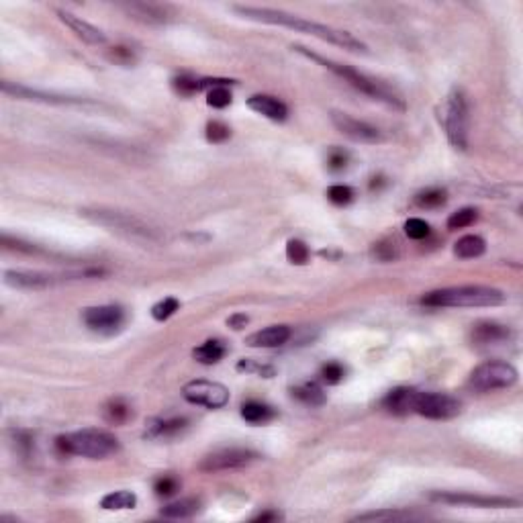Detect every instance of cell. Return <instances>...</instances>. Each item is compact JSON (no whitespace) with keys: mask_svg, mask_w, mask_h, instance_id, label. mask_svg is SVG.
Returning a JSON list of instances; mask_svg holds the SVG:
<instances>
[{"mask_svg":"<svg viewBox=\"0 0 523 523\" xmlns=\"http://www.w3.org/2000/svg\"><path fill=\"white\" fill-rule=\"evenodd\" d=\"M233 10L237 15H241L243 19L266 23V25L289 27V29H295L299 33H307L311 37L334 43V45H339V47L350 49V51H368L366 43H362L360 39L354 37L352 33H348L343 29L329 27V25L309 21V19H302L299 15H293V12H286V10H276V8H266V6H246V4L243 6H233Z\"/></svg>","mask_w":523,"mask_h":523,"instance_id":"cell-1","label":"cell"},{"mask_svg":"<svg viewBox=\"0 0 523 523\" xmlns=\"http://www.w3.org/2000/svg\"><path fill=\"white\" fill-rule=\"evenodd\" d=\"M293 49H295L297 53H300V55H305V58H309V60L321 64L323 68H327L329 72H334V74L339 76V78H343L350 86H354V88L360 90L362 94L370 96L374 101H380V103H384V105H388V107H393V109H397V111H405L403 98H401L399 94H395L386 84H382V82L374 80L370 76L358 72V70L352 68V66H345V64H337V62H332V60H325V58H321V55L309 51V49L302 47V45H293Z\"/></svg>","mask_w":523,"mask_h":523,"instance_id":"cell-2","label":"cell"},{"mask_svg":"<svg viewBox=\"0 0 523 523\" xmlns=\"http://www.w3.org/2000/svg\"><path fill=\"white\" fill-rule=\"evenodd\" d=\"M421 302L427 307H497L505 302V295L499 289L490 286H449L431 291L425 297H421Z\"/></svg>","mask_w":523,"mask_h":523,"instance_id":"cell-3","label":"cell"},{"mask_svg":"<svg viewBox=\"0 0 523 523\" xmlns=\"http://www.w3.org/2000/svg\"><path fill=\"white\" fill-rule=\"evenodd\" d=\"M55 446L64 454L82 456L90 460H105L119 452L117 438L105 429H82V431L60 436Z\"/></svg>","mask_w":523,"mask_h":523,"instance_id":"cell-4","label":"cell"},{"mask_svg":"<svg viewBox=\"0 0 523 523\" xmlns=\"http://www.w3.org/2000/svg\"><path fill=\"white\" fill-rule=\"evenodd\" d=\"M440 121L448 135V142L456 150H466L468 146V103L460 88H454L440 109Z\"/></svg>","mask_w":523,"mask_h":523,"instance_id":"cell-5","label":"cell"},{"mask_svg":"<svg viewBox=\"0 0 523 523\" xmlns=\"http://www.w3.org/2000/svg\"><path fill=\"white\" fill-rule=\"evenodd\" d=\"M82 217L90 219L92 223L109 227L117 233H123L127 237H142V239H157V231L150 227L146 221H142L139 217L131 215V213H121V211H112V209H82L80 211Z\"/></svg>","mask_w":523,"mask_h":523,"instance_id":"cell-6","label":"cell"},{"mask_svg":"<svg viewBox=\"0 0 523 523\" xmlns=\"http://www.w3.org/2000/svg\"><path fill=\"white\" fill-rule=\"evenodd\" d=\"M517 382V370L507 362H485L470 374V386L479 393L507 388Z\"/></svg>","mask_w":523,"mask_h":523,"instance_id":"cell-7","label":"cell"},{"mask_svg":"<svg viewBox=\"0 0 523 523\" xmlns=\"http://www.w3.org/2000/svg\"><path fill=\"white\" fill-rule=\"evenodd\" d=\"M462 409L460 401L444 393H419L415 395L413 413L427 419H452Z\"/></svg>","mask_w":523,"mask_h":523,"instance_id":"cell-8","label":"cell"},{"mask_svg":"<svg viewBox=\"0 0 523 523\" xmlns=\"http://www.w3.org/2000/svg\"><path fill=\"white\" fill-rule=\"evenodd\" d=\"M182 395L188 403L203 405L207 409H221L229 403L227 386L211 380H192L182 388Z\"/></svg>","mask_w":523,"mask_h":523,"instance_id":"cell-9","label":"cell"},{"mask_svg":"<svg viewBox=\"0 0 523 523\" xmlns=\"http://www.w3.org/2000/svg\"><path fill=\"white\" fill-rule=\"evenodd\" d=\"M260 456L254 449L248 448H223L209 454L203 458V462L198 464V468L203 472H223V470H235V468H243L248 464H252L254 460H258Z\"/></svg>","mask_w":523,"mask_h":523,"instance_id":"cell-10","label":"cell"},{"mask_svg":"<svg viewBox=\"0 0 523 523\" xmlns=\"http://www.w3.org/2000/svg\"><path fill=\"white\" fill-rule=\"evenodd\" d=\"M434 501L448 503V505H464V507H479V509H505L517 507L515 499L507 497H485V495H470V492H434Z\"/></svg>","mask_w":523,"mask_h":523,"instance_id":"cell-11","label":"cell"},{"mask_svg":"<svg viewBox=\"0 0 523 523\" xmlns=\"http://www.w3.org/2000/svg\"><path fill=\"white\" fill-rule=\"evenodd\" d=\"M84 323L98 334L111 336L121 329L123 325V309L117 305H101V307H90L82 313Z\"/></svg>","mask_w":523,"mask_h":523,"instance_id":"cell-12","label":"cell"},{"mask_svg":"<svg viewBox=\"0 0 523 523\" xmlns=\"http://www.w3.org/2000/svg\"><path fill=\"white\" fill-rule=\"evenodd\" d=\"M2 92L21 101H35V103H47V105H90V101L86 98H74V96H64V94H55V92H43L35 90L23 84H12V82H2Z\"/></svg>","mask_w":523,"mask_h":523,"instance_id":"cell-13","label":"cell"},{"mask_svg":"<svg viewBox=\"0 0 523 523\" xmlns=\"http://www.w3.org/2000/svg\"><path fill=\"white\" fill-rule=\"evenodd\" d=\"M332 123L337 127V131H341L345 137L354 139V142H360V144H376L382 139L380 131L364 123V121H358L345 112H332Z\"/></svg>","mask_w":523,"mask_h":523,"instance_id":"cell-14","label":"cell"},{"mask_svg":"<svg viewBox=\"0 0 523 523\" xmlns=\"http://www.w3.org/2000/svg\"><path fill=\"white\" fill-rule=\"evenodd\" d=\"M4 282L15 289H45L55 282V276L45 274V272L8 270V272H4Z\"/></svg>","mask_w":523,"mask_h":523,"instance_id":"cell-15","label":"cell"},{"mask_svg":"<svg viewBox=\"0 0 523 523\" xmlns=\"http://www.w3.org/2000/svg\"><path fill=\"white\" fill-rule=\"evenodd\" d=\"M58 17H60V21L64 25H68L74 31L78 37L82 39V41H86V43H90V45H101V43L107 41L105 33L101 29H96L94 25L82 21L80 17H76L72 12H68V10H58Z\"/></svg>","mask_w":523,"mask_h":523,"instance_id":"cell-16","label":"cell"},{"mask_svg":"<svg viewBox=\"0 0 523 523\" xmlns=\"http://www.w3.org/2000/svg\"><path fill=\"white\" fill-rule=\"evenodd\" d=\"M248 107L258 114H264L270 121H284L289 117V109L282 101L270 94H254L248 98Z\"/></svg>","mask_w":523,"mask_h":523,"instance_id":"cell-17","label":"cell"},{"mask_svg":"<svg viewBox=\"0 0 523 523\" xmlns=\"http://www.w3.org/2000/svg\"><path fill=\"white\" fill-rule=\"evenodd\" d=\"M291 339V327L286 325H272L262 332H256L246 339L248 345L252 348H278L284 345Z\"/></svg>","mask_w":523,"mask_h":523,"instance_id":"cell-18","label":"cell"},{"mask_svg":"<svg viewBox=\"0 0 523 523\" xmlns=\"http://www.w3.org/2000/svg\"><path fill=\"white\" fill-rule=\"evenodd\" d=\"M415 388L407 386H399L393 388L384 399H382V407L393 415H409L413 413V403H415Z\"/></svg>","mask_w":523,"mask_h":523,"instance_id":"cell-19","label":"cell"},{"mask_svg":"<svg viewBox=\"0 0 523 523\" xmlns=\"http://www.w3.org/2000/svg\"><path fill=\"white\" fill-rule=\"evenodd\" d=\"M123 8L133 17L144 23H166L168 21V8L160 4H146V2H131L123 4Z\"/></svg>","mask_w":523,"mask_h":523,"instance_id":"cell-20","label":"cell"},{"mask_svg":"<svg viewBox=\"0 0 523 523\" xmlns=\"http://www.w3.org/2000/svg\"><path fill=\"white\" fill-rule=\"evenodd\" d=\"M486 250V243L483 237L479 235H464L456 241L454 246V254L462 260H470V258H479L483 256Z\"/></svg>","mask_w":523,"mask_h":523,"instance_id":"cell-21","label":"cell"},{"mask_svg":"<svg viewBox=\"0 0 523 523\" xmlns=\"http://www.w3.org/2000/svg\"><path fill=\"white\" fill-rule=\"evenodd\" d=\"M509 337V332L503 325L497 323H481L472 329V339L481 345H490V343H499L503 339Z\"/></svg>","mask_w":523,"mask_h":523,"instance_id":"cell-22","label":"cell"},{"mask_svg":"<svg viewBox=\"0 0 523 523\" xmlns=\"http://www.w3.org/2000/svg\"><path fill=\"white\" fill-rule=\"evenodd\" d=\"M423 515L403 511V509H384V511H370L356 517V522H407V520H419Z\"/></svg>","mask_w":523,"mask_h":523,"instance_id":"cell-23","label":"cell"},{"mask_svg":"<svg viewBox=\"0 0 523 523\" xmlns=\"http://www.w3.org/2000/svg\"><path fill=\"white\" fill-rule=\"evenodd\" d=\"M198 509H200V501L198 499H180V501H174V503L166 505L162 509V517L185 520V517H192Z\"/></svg>","mask_w":523,"mask_h":523,"instance_id":"cell-24","label":"cell"},{"mask_svg":"<svg viewBox=\"0 0 523 523\" xmlns=\"http://www.w3.org/2000/svg\"><path fill=\"white\" fill-rule=\"evenodd\" d=\"M194 360H198L200 364H217L225 356V345L217 339H209L203 345L192 350Z\"/></svg>","mask_w":523,"mask_h":523,"instance_id":"cell-25","label":"cell"},{"mask_svg":"<svg viewBox=\"0 0 523 523\" xmlns=\"http://www.w3.org/2000/svg\"><path fill=\"white\" fill-rule=\"evenodd\" d=\"M293 397L299 399L300 403H305V405H311V407H319V405L325 403V393L315 382H305V384L295 386L293 388Z\"/></svg>","mask_w":523,"mask_h":523,"instance_id":"cell-26","label":"cell"},{"mask_svg":"<svg viewBox=\"0 0 523 523\" xmlns=\"http://www.w3.org/2000/svg\"><path fill=\"white\" fill-rule=\"evenodd\" d=\"M137 505V497L131 490H114L111 495L103 497L101 507L107 511H123V509H133Z\"/></svg>","mask_w":523,"mask_h":523,"instance_id":"cell-27","label":"cell"},{"mask_svg":"<svg viewBox=\"0 0 523 523\" xmlns=\"http://www.w3.org/2000/svg\"><path fill=\"white\" fill-rule=\"evenodd\" d=\"M241 417L248 421V423H266L274 417V411L264 405V403H258V401H248L243 403L241 407Z\"/></svg>","mask_w":523,"mask_h":523,"instance_id":"cell-28","label":"cell"},{"mask_svg":"<svg viewBox=\"0 0 523 523\" xmlns=\"http://www.w3.org/2000/svg\"><path fill=\"white\" fill-rule=\"evenodd\" d=\"M446 200H448V194H446V190H442V188H427V190H423V192H419V194L415 196V203H417V207H421V209H438V207H442Z\"/></svg>","mask_w":523,"mask_h":523,"instance_id":"cell-29","label":"cell"},{"mask_svg":"<svg viewBox=\"0 0 523 523\" xmlns=\"http://www.w3.org/2000/svg\"><path fill=\"white\" fill-rule=\"evenodd\" d=\"M129 413H131L129 411V405L123 399H112V401H109L105 405V419L109 423H114V425L125 423L129 419Z\"/></svg>","mask_w":523,"mask_h":523,"instance_id":"cell-30","label":"cell"},{"mask_svg":"<svg viewBox=\"0 0 523 523\" xmlns=\"http://www.w3.org/2000/svg\"><path fill=\"white\" fill-rule=\"evenodd\" d=\"M372 258L378 262H395L399 258V246L395 239H380L372 246Z\"/></svg>","mask_w":523,"mask_h":523,"instance_id":"cell-31","label":"cell"},{"mask_svg":"<svg viewBox=\"0 0 523 523\" xmlns=\"http://www.w3.org/2000/svg\"><path fill=\"white\" fill-rule=\"evenodd\" d=\"M178 307H180V302L174 299V297H168V299L160 300V302H155L153 307H151V317L155 319V321H166V319H170L176 311H178Z\"/></svg>","mask_w":523,"mask_h":523,"instance_id":"cell-32","label":"cell"},{"mask_svg":"<svg viewBox=\"0 0 523 523\" xmlns=\"http://www.w3.org/2000/svg\"><path fill=\"white\" fill-rule=\"evenodd\" d=\"M182 425H185V421H182V419H174V421L155 419V421H151L150 427H148V436H150V438L166 436V434H172V431L182 429Z\"/></svg>","mask_w":523,"mask_h":523,"instance_id":"cell-33","label":"cell"},{"mask_svg":"<svg viewBox=\"0 0 523 523\" xmlns=\"http://www.w3.org/2000/svg\"><path fill=\"white\" fill-rule=\"evenodd\" d=\"M207 105L213 107V109H225L227 105H231V92L227 90V84L213 86L207 92Z\"/></svg>","mask_w":523,"mask_h":523,"instance_id":"cell-34","label":"cell"},{"mask_svg":"<svg viewBox=\"0 0 523 523\" xmlns=\"http://www.w3.org/2000/svg\"><path fill=\"white\" fill-rule=\"evenodd\" d=\"M286 258L297 266H302L309 262V248L300 239H291L286 243Z\"/></svg>","mask_w":523,"mask_h":523,"instance_id":"cell-35","label":"cell"},{"mask_svg":"<svg viewBox=\"0 0 523 523\" xmlns=\"http://www.w3.org/2000/svg\"><path fill=\"white\" fill-rule=\"evenodd\" d=\"M174 90L180 92L182 96H190L194 92H200L205 90L203 86V78L196 80V78H188V76H180V78H174Z\"/></svg>","mask_w":523,"mask_h":523,"instance_id":"cell-36","label":"cell"},{"mask_svg":"<svg viewBox=\"0 0 523 523\" xmlns=\"http://www.w3.org/2000/svg\"><path fill=\"white\" fill-rule=\"evenodd\" d=\"M477 221V211L466 207V209H460L456 213H452L448 219L449 229H462V227H468Z\"/></svg>","mask_w":523,"mask_h":523,"instance_id":"cell-37","label":"cell"},{"mask_svg":"<svg viewBox=\"0 0 523 523\" xmlns=\"http://www.w3.org/2000/svg\"><path fill=\"white\" fill-rule=\"evenodd\" d=\"M327 198H329L334 205L343 207V205L352 203V198H354V190H352L350 187H345V185H334V187L327 188Z\"/></svg>","mask_w":523,"mask_h":523,"instance_id":"cell-38","label":"cell"},{"mask_svg":"<svg viewBox=\"0 0 523 523\" xmlns=\"http://www.w3.org/2000/svg\"><path fill=\"white\" fill-rule=\"evenodd\" d=\"M229 135H231V129L221 121H211L207 125V139L211 144H223L225 139H229Z\"/></svg>","mask_w":523,"mask_h":523,"instance_id":"cell-39","label":"cell"},{"mask_svg":"<svg viewBox=\"0 0 523 523\" xmlns=\"http://www.w3.org/2000/svg\"><path fill=\"white\" fill-rule=\"evenodd\" d=\"M109 60L114 62V64H119V66H133L135 64V53L129 49V47H123V45H119V47H112L111 51H109Z\"/></svg>","mask_w":523,"mask_h":523,"instance_id":"cell-40","label":"cell"},{"mask_svg":"<svg viewBox=\"0 0 523 523\" xmlns=\"http://www.w3.org/2000/svg\"><path fill=\"white\" fill-rule=\"evenodd\" d=\"M343 376H345V370H343V366L337 364V362H329V364H325V366L321 368V378H323V382H327V384H339V382L343 380Z\"/></svg>","mask_w":523,"mask_h":523,"instance_id":"cell-41","label":"cell"},{"mask_svg":"<svg viewBox=\"0 0 523 523\" xmlns=\"http://www.w3.org/2000/svg\"><path fill=\"white\" fill-rule=\"evenodd\" d=\"M405 233H407L411 239H423V237L429 235V225L425 223L423 219L413 217V219H409V221L405 223Z\"/></svg>","mask_w":523,"mask_h":523,"instance_id":"cell-42","label":"cell"},{"mask_svg":"<svg viewBox=\"0 0 523 523\" xmlns=\"http://www.w3.org/2000/svg\"><path fill=\"white\" fill-rule=\"evenodd\" d=\"M327 166H329V170H334V172L343 170V168L348 166V151L339 150V148L329 150V153H327Z\"/></svg>","mask_w":523,"mask_h":523,"instance_id":"cell-43","label":"cell"},{"mask_svg":"<svg viewBox=\"0 0 523 523\" xmlns=\"http://www.w3.org/2000/svg\"><path fill=\"white\" fill-rule=\"evenodd\" d=\"M178 490V481L172 479V477H164L160 481H155V492L160 497H170Z\"/></svg>","mask_w":523,"mask_h":523,"instance_id":"cell-44","label":"cell"},{"mask_svg":"<svg viewBox=\"0 0 523 523\" xmlns=\"http://www.w3.org/2000/svg\"><path fill=\"white\" fill-rule=\"evenodd\" d=\"M237 370H239V372L268 374V376L274 374V370H272L270 366H260V364H256V362H252V360H241V362L237 364Z\"/></svg>","mask_w":523,"mask_h":523,"instance_id":"cell-45","label":"cell"},{"mask_svg":"<svg viewBox=\"0 0 523 523\" xmlns=\"http://www.w3.org/2000/svg\"><path fill=\"white\" fill-rule=\"evenodd\" d=\"M227 323H229L233 329H241V327L248 325V317H246V315H233Z\"/></svg>","mask_w":523,"mask_h":523,"instance_id":"cell-46","label":"cell"},{"mask_svg":"<svg viewBox=\"0 0 523 523\" xmlns=\"http://www.w3.org/2000/svg\"><path fill=\"white\" fill-rule=\"evenodd\" d=\"M276 520H280V513H276V511H268V513H262L256 517V522H276Z\"/></svg>","mask_w":523,"mask_h":523,"instance_id":"cell-47","label":"cell"}]
</instances>
